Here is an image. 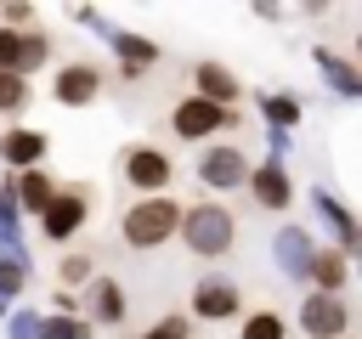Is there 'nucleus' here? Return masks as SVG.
Wrapping results in <instances>:
<instances>
[{"label":"nucleus","instance_id":"15","mask_svg":"<svg viewBox=\"0 0 362 339\" xmlns=\"http://www.w3.org/2000/svg\"><path fill=\"white\" fill-rule=\"evenodd\" d=\"M51 198H57V186H51V181H45L40 170H28V175H23V203H28L34 215H40V209H45Z\"/></svg>","mask_w":362,"mask_h":339},{"label":"nucleus","instance_id":"8","mask_svg":"<svg viewBox=\"0 0 362 339\" xmlns=\"http://www.w3.org/2000/svg\"><path fill=\"white\" fill-rule=\"evenodd\" d=\"M124 181L141 186V192H158L170 181V158L158 147H136V153H124Z\"/></svg>","mask_w":362,"mask_h":339},{"label":"nucleus","instance_id":"20","mask_svg":"<svg viewBox=\"0 0 362 339\" xmlns=\"http://www.w3.org/2000/svg\"><path fill=\"white\" fill-rule=\"evenodd\" d=\"M147 339H187V322H181V316H170V322H158Z\"/></svg>","mask_w":362,"mask_h":339},{"label":"nucleus","instance_id":"14","mask_svg":"<svg viewBox=\"0 0 362 339\" xmlns=\"http://www.w3.org/2000/svg\"><path fill=\"white\" fill-rule=\"evenodd\" d=\"M311 277H317V282L334 294V288L345 282V254H339V249H322V254H311Z\"/></svg>","mask_w":362,"mask_h":339},{"label":"nucleus","instance_id":"3","mask_svg":"<svg viewBox=\"0 0 362 339\" xmlns=\"http://www.w3.org/2000/svg\"><path fill=\"white\" fill-rule=\"evenodd\" d=\"M170 124H175V136L198 141V136H209V130H232V107H215V102H198V96H187V102L170 113Z\"/></svg>","mask_w":362,"mask_h":339},{"label":"nucleus","instance_id":"19","mask_svg":"<svg viewBox=\"0 0 362 339\" xmlns=\"http://www.w3.org/2000/svg\"><path fill=\"white\" fill-rule=\"evenodd\" d=\"M119 51H124V62H130V68H147V62H153V45H147V40H130V34H124V40H119Z\"/></svg>","mask_w":362,"mask_h":339},{"label":"nucleus","instance_id":"16","mask_svg":"<svg viewBox=\"0 0 362 339\" xmlns=\"http://www.w3.org/2000/svg\"><path fill=\"white\" fill-rule=\"evenodd\" d=\"M96 316H102V322H119V316H124V294H119L113 282H96Z\"/></svg>","mask_w":362,"mask_h":339},{"label":"nucleus","instance_id":"1","mask_svg":"<svg viewBox=\"0 0 362 339\" xmlns=\"http://www.w3.org/2000/svg\"><path fill=\"white\" fill-rule=\"evenodd\" d=\"M175 232L187 237L192 254H226L232 237H238V226H232V215H226L221 203H198V209H187Z\"/></svg>","mask_w":362,"mask_h":339},{"label":"nucleus","instance_id":"2","mask_svg":"<svg viewBox=\"0 0 362 339\" xmlns=\"http://www.w3.org/2000/svg\"><path fill=\"white\" fill-rule=\"evenodd\" d=\"M175 226H181V203L147 198V203H136V209L124 215V243H130V249H158L164 237H175Z\"/></svg>","mask_w":362,"mask_h":339},{"label":"nucleus","instance_id":"18","mask_svg":"<svg viewBox=\"0 0 362 339\" xmlns=\"http://www.w3.org/2000/svg\"><path fill=\"white\" fill-rule=\"evenodd\" d=\"M243 339H283V322H277L272 311H255V316L243 322Z\"/></svg>","mask_w":362,"mask_h":339},{"label":"nucleus","instance_id":"7","mask_svg":"<svg viewBox=\"0 0 362 339\" xmlns=\"http://www.w3.org/2000/svg\"><path fill=\"white\" fill-rule=\"evenodd\" d=\"M300 328H305L311 339H339V333H345V305H339L334 294H311L305 311H300Z\"/></svg>","mask_w":362,"mask_h":339},{"label":"nucleus","instance_id":"21","mask_svg":"<svg viewBox=\"0 0 362 339\" xmlns=\"http://www.w3.org/2000/svg\"><path fill=\"white\" fill-rule=\"evenodd\" d=\"M85 271H90V260H79V254H74V260H68V266H62V277H68V282H79V277H85Z\"/></svg>","mask_w":362,"mask_h":339},{"label":"nucleus","instance_id":"11","mask_svg":"<svg viewBox=\"0 0 362 339\" xmlns=\"http://www.w3.org/2000/svg\"><path fill=\"white\" fill-rule=\"evenodd\" d=\"M232 96H238V79H232V68H221V62H198V102L232 107Z\"/></svg>","mask_w":362,"mask_h":339},{"label":"nucleus","instance_id":"10","mask_svg":"<svg viewBox=\"0 0 362 339\" xmlns=\"http://www.w3.org/2000/svg\"><path fill=\"white\" fill-rule=\"evenodd\" d=\"M192 311H198V316H209V322H221V316H232V311H238V288H232V282H221V277H209V282H198Z\"/></svg>","mask_w":362,"mask_h":339},{"label":"nucleus","instance_id":"17","mask_svg":"<svg viewBox=\"0 0 362 339\" xmlns=\"http://www.w3.org/2000/svg\"><path fill=\"white\" fill-rule=\"evenodd\" d=\"M23 102H28V85L17 73H0V113H17Z\"/></svg>","mask_w":362,"mask_h":339},{"label":"nucleus","instance_id":"12","mask_svg":"<svg viewBox=\"0 0 362 339\" xmlns=\"http://www.w3.org/2000/svg\"><path fill=\"white\" fill-rule=\"evenodd\" d=\"M249 192H255L266 209H283V203H288V175H283L277 164H260V170H249Z\"/></svg>","mask_w":362,"mask_h":339},{"label":"nucleus","instance_id":"13","mask_svg":"<svg viewBox=\"0 0 362 339\" xmlns=\"http://www.w3.org/2000/svg\"><path fill=\"white\" fill-rule=\"evenodd\" d=\"M0 153H6L11 164H34V158H45V136H40V130H17V136L0 141Z\"/></svg>","mask_w":362,"mask_h":339},{"label":"nucleus","instance_id":"6","mask_svg":"<svg viewBox=\"0 0 362 339\" xmlns=\"http://www.w3.org/2000/svg\"><path fill=\"white\" fill-rule=\"evenodd\" d=\"M85 209H90V198H85V192H62V198H51V203L40 209L45 237H74V232H79V220H85Z\"/></svg>","mask_w":362,"mask_h":339},{"label":"nucleus","instance_id":"4","mask_svg":"<svg viewBox=\"0 0 362 339\" xmlns=\"http://www.w3.org/2000/svg\"><path fill=\"white\" fill-rule=\"evenodd\" d=\"M45 51H51V40L45 34H17V28H0V73H28V68H40L45 62Z\"/></svg>","mask_w":362,"mask_h":339},{"label":"nucleus","instance_id":"5","mask_svg":"<svg viewBox=\"0 0 362 339\" xmlns=\"http://www.w3.org/2000/svg\"><path fill=\"white\" fill-rule=\"evenodd\" d=\"M198 175H204V186H243L249 181V158L238 147H209L204 164H198Z\"/></svg>","mask_w":362,"mask_h":339},{"label":"nucleus","instance_id":"9","mask_svg":"<svg viewBox=\"0 0 362 339\" xmlns=\"http://www.w3.org/2000/svg\"><path fill=\"white\" fill-rule=\"evenodd\" d=\"M96 90H102V73H96V68H85V62H74V68H62V73H57V102H68V107L96 102Z\"/></svg>","mask_w":362,"mask_h":339}]
</instances>
